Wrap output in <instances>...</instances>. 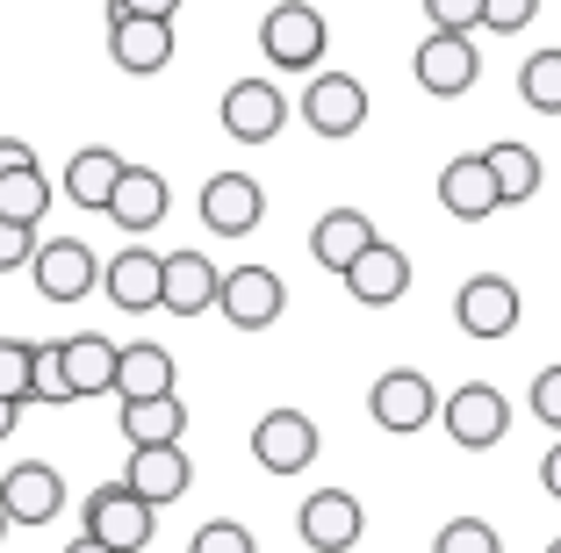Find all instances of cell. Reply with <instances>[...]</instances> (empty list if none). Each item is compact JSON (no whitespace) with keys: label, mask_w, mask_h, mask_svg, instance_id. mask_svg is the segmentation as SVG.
<instances>
[{"label":"cell","mask_w":561,"mask_h":553,"mask_svg":"<svg viewBox=\"0 0 561 553\" xmlns=\"http://www.w3.org/2000/svg\"><path fill=\"white\" fill-rule=\"evenodd\" d=\"M260 50L274 72H317V58L331 50V30L310 0H274L260 15Z\"/></svg>","instance_id":"1"},{"label":"cell","mask_w":561,"mask_h":553,"mask_svg":"<svg viewBox=\"0 0 561 553\" xmlns=\"http://www.w3.org/2000/svg\"><path fill=\"white\" fill-rule=\"evenodd\" d=\"M159 518H151L145 496H130V482H101L87 496V539H101L108 553H145Z\"/></svg>","instance_id":"2"},{"label":"cell","mask_w":561,"mask_h":553,"mask_svg":"<svg viewBox=\"0 0 561 553\" xmlns=\"http://www.w3.org/2000/svg\"><path fill=\"white\" fill-rule=\"evenodd\" d=\"M439 417H446V439L468 446V453H490V446L512 431V403H504V389H490V381H468V389L439 395Z\"/></svg>","instance_id":"3"},{"label":"cell","mask_w":561,"mask_h":553,"mask_svg":"<svg viewBox=\"0 0 561 553\" xmlns=\"http://www.w3.org/2000/svg\"><path fill=\"white\" fill-rule=\"evenodd\" d=\"M30 280H36V295H44V302H80V295L101 288V260L87 252L80 238H36Z\"/></svg>","instance_id":"4"},{"label":"cell","mask_w":561,"mask_h":553,"mask_svg":"<svg viewBox=\"0 0 561 553\" xmlns=\"http://www.w3.org/2000/svg\"><path fill=\"white\" fill-rule=\"evenodd\" d=\"M432 410H439V395H432V381L417 375V367H389V375H375V389H367V417H375L381 431H397V439L425 431Z\"/></svg>","instance_id":"5"},{"label":"cell","mask_w":561,"mask_h":553,"mask_svg":"<svg viewBox=\"0 0 561 553\" xmlns=\"http://www.w3.org/2000/svg\"><path fill=\"white\" fill-rule=\"evenodd\" d=\"M296 532H302V546H310V553H353V546H360V532H367L360 496H353V488H317V496H302Z\"/></svg>","instance_id":"6"},{"label":"cell","mask_w":561,"mask_h":553,"mask_svg":"<svg viewBox=\"0 0 561 553\" xmlns=\"http://www.w3.org/2000/svg\"><path fill=\"white\" fill-rule=\"evenodd\" d=\"M195 209H202V230H216V238H252L266 216V195L252 173H209Z\"/></svg>","instance_id":"7"},{"label":"cell","mask_w":561,"mask_h":553,"mask_svg":"<svg viewBox=\"0 0 561 553\" xmlns=\"http://www.w3.org/2000/svg\"><path fill=\"white\" fill-rule=\"evenodd\" d=\"M216 310L231 316L238 331H266L288 310V288H280L274 266H231V274L216 280Z\"/></svg>","instance_id":"8"},{"label":"cell","mask_w":561,"mask_h":553,"mask_svg":"<svg viewBox=\"0 0 561 553\" xmlns=\"http://www.w3.org/2000/svg\"><path fill=\"white\" fill-rule=\"evenodd\" d=\"M317 446H324V439H317V424L302 417V410H288V403L266 410V417L252 424V460H260L266 474H302L317 460Z\"/></svg>","instance_id":"9"},{"label":"cell","mask_w":561,"mask_h":553,"mask_svg":"<svg viewBox=\"0 0 561 553\" xmlns=\"http://www.w3.org/2000/svg\"><path fill=\"white\" fill-rule=\"evenodd\" d=\"M0 510H8V525H50L66 510V474L50 460H15L0 474Z\"/></svg>","instance_id":"10"},{"label":"cell","mask_w":561,"mask_h":553,"mask_svg":"<svg viewBox=\"0 0 561 553\" xmlns=\"http://www.w3.org/2000/svg\"><path fill=\"white\" fill-rule=\"evenodd\" d=\"M476 80H482L476 36H446V30H432L425 44H417V87H425L432 101H461Z\"/></svg>","instance_id":"11"},{"label":"cell","mask_w":561,"mask_h":553,"mask_svg":"<svg viewBox=\"0 0 561 553\" xmlns=\"http://www.w3.org/2000/svg\"><path fill=\"white\" fill-rule=\"evenodd\" d=\"M454 316H461V331L476 345H496V338H512V331H518L526 310H518V288L504 274H476L461 288V302H454Z\"/></svg>","instance_id":"12"},{"label":"cell","mask_w":561,"mask_h":553,"mask_svg":"<svg viewBox=\"0 0 561 553\" xmlns=\"http://www.w3.org/2000/svg\"><path fill=\"white\" fill-rule=\"evenodd\" d=\"M302 123H310L317 137H353L367 123V87L353 80V72H317V80L302 87Z\"/></svg>","instance_id":"13"},{"label":"cell","mask_w":561,"mask_h":553,"mask_svg":"<svg viewBox=\"0 0 561 553\" xmlns=\"http://www.w3.org/2000/svg\"><path fill=\"white\" fill-rule=\"evenodd\" d=\"M165 209H173V187H165V173H151V165H123L116 173V195H108V223L116 230H159L165 223Z\"/></svg>","instance_id":"14"},{"label":"cell","mask_w":561,"mask_h":553,"mask_svg":"<svg viewBox=\"0 0 561 553\" xmlns=\"http://www.w3.org/2000/svg\"><path fill=\"white\" fill-rule=\"evenodd\" d=\"M123 482H130V496H145L151 510L181 504L187 482H195V460L181 453V446H130V468H123Z\"/></svg>","instance_id":"15"},{"label":"cell","mask_w":561,"mask_h":553,"mask_svg":"<svg viewBox=\"0 0 561 553\" xmlns=\"http://www.w3.org/2000/svg\"><path fill=\"white\" fill-rule=\"evenodd\" d=\"M108 58L137 80L173 66V22H151V15H108Z\"/></svg>","instance_id":"16"},{"label":"cell","mask_w":561,"mask_h":553,"mask_svg":"<svg viewBox=\"0 0 561 553\" xmlns=\"http://www.w3.org/2000/svg\"><path fill=\"white\" fill-rule=\"evenodd\" d=\"M216 115H224V130H231L238 145H266V137H280V123H288V101H280L274 80H238Z\"/></svg>","instance_id":"17"},{"label":"cell","mask_w":561,"mask_h":553,"mask_svg":"<svg viewBox=\"0 0 561 553\" xmlns=\"http://www.w3.org/2000/svg\"><path fill=\"white\" fill-rule=\"evenodd\" d=\"M339 280L353 288V302H367V310H389V302H403V288H411V260H403L389 238H375Z\"/></svg>","instance_id":"18"},{"label":"cell","mask_w":561,"mask_h":553,"mask_svg":"<svg viewBox=\"0 0 561 553\" xmlns=\"http://www.w3.org/2000/svg\"><path fill=\"white\" fill-rule=\"evenodd\" d=\"M216 266L202 260V252H165L159 260V310H173V316H202V310H216Z\"/></svg>","instance_id":"19"},{"label":"cell","mask_w":561,"mask_h":553,"mask_svg":"<svg viewBox=\"0 0 561 553\" xmlns=\"http://www.w3.org/2000/svg\"><path fill=\"white\" fill-rule=\"evenodd\" d=\"M101 295L130 316L159 310V252H151V244H123L116 260L101 266Z\"/></svg>","instance_id":"20"},{"label":"cell","mask_w":561,"mask_h":553,"mask_svg":"<svg viewBox=\"0 0 561 553\" xmlns=\"http://www.w3.org/2000/svg\"><path fill=\"white\" fill-rule=\"evenodd\" d=\"M58 375H66L72 403H80V395H108L116 389V338H101V331L58 338Z\"/></svg>","instance_id":"21"},{"label":"cell","mask_w":561,"mask_h":553,"mask_svg":"<svg viewBox=\"0 0 561 553\" xmlns=\"http://www.w3.org/2000/svg\"><path fill=\"white\" fill-rule=\"evenodd\" d=\"M439 209L454 216V223H490L496 216V180H490V165H482V151H461V159L439 173Z\"/></svg>","instance_id":"22"},{"label":"cell","mask_w":561,"mask_h":553,"mask_svg":"<svg viewBox=\"0 0 561 553\" xmlns=\"http://www.w3.org/2000/svg\"><path fill=\"white\" fill-rule=\"evenodd\" d=\"M116 403H145V395H173V353L151 338L137 345H116Z\"/></svg>","instance_id":"23"},{"label":"cell","mask_w":561,"mask_h":553,"mask_svg":"<svg viewBox=\"0 0 561 553\" xmlns=\"http://www.w3.org/2000/svg\"><path fill=\"white\" fill-rule=\"evenodd\" d=\"M367 244H375V223H367L360 209H324V216H317V230H310V260L324 266V274H346Z\"/></svg>","instance_id":"24"},{"label":"cell","mask_w":561,"mask_h":553,"mask_svg":"<svg viewBox=\"0 0 561 553\" xmlns=\"http://www.w3.org/2000/svg\"><path fill=\"white\" fill-rule=\"evenodd\" d=\"M482 165H490V180H496V209H518V201L540 195V151L518 145V137L490 145V151H482Z\"/></svg>","instance_id":"25"},{"label":"cell","mask_w":561,"mask_h":553,"mask_svg":"<svg viewBox=\"0 0 561 553\" xmlns=\"http://www.w3.org/2000/svg\"><path fill=\"white\" fill-rule=\"evenodd\" d=\"M116 173H123V159L108 145L72 151V165H66V201H72V209H87V216H101V209H108V195H116Z\"/></svg>","instance_id":"26"},{"label":"cell","mask_w":561,"mask_h":553,"mask_svg":"<svg viewBox=\"0 0 561 553\" xmlns=\"http://www.w3.org/2000/svg\"><path fill=\"white\" fill-rule=\"evenodd\" d=\"M181 431H187V403H181V395L123 403V439H130V446H181Z\"/></svg>","instance_id":"27"},{"label":"cell","mask_w":561,"mask_h":553,"mask_svg":"<svg viewBox=\"0 0 561 553\" xmlns=\"http://www.w3.org/2000/svg\"><path fill=\"white\" fill-rule=\"evenodd\" d=\"M44 209H50V180H44V165L0 173V216H8V223H44Z\"/></svg>","instance_id":"28"},{"label":"cell","mask_w":561,"mask_h":553,"mask_svg":"<svg viewBox=\"0 0 561 553\" xmlns=\"http://www.w3.org/2000/svg\"><path fill=\"white\" fill-rule=\"evenodd\" d=\"M518 101L533 115H561V50H533L518 66Z\"/></svg>","instance_id":"29"},{"label":"cell","mask_w":561,"mask_h":553,"mask_svg":"<svg viewBox=\"0 0 561 553\" xmlns=\"http://www.w3.org/2000/svg\"><path fill=\"white\" fill-rule=\"evenodd\" d=\"M432 553H504V539H496L490 518H446L439 539H432Z\"/></svg>","instance_id":"30"},{"label":"cell","mask_w":561,"mask_h":553,"mask_svg":"<svg viewBox=\"0 0 561 553\" xmlns=\"http://www.w3.org/2000/svg\"><path fill=\"white\" fill-rule=\"evenodd\" d=\"M30 367H36V345L30 338H0V403H30Z\"/></svg>","instance_id":"31"},{"label":"cell","mask_w":561,"mask_h":553,"mask_svg":"<svg viewBox=\"0 0 561 553\" xmlns=\"http://www.w3.org/2000/svg\"><path fill=\"white\" fill-rule=\"evenodd\" d=\"M187 553H260V539H252L238 518H209V525L195 532V546H187Z\"/></svg>","instance_id":"32"},{"label":"cell","mask_w":561,"mask_h":553,"mask_svg":"<svg viewBox=\"0 0 561 553\" xmlns=\"http://www.w3.org/2000/svg\"><path fill=\"white\" fill-rule=\"evenodd\" d=\"M30 403H72L66 375H58V345H36V367H30Z\"/></svg>","instance_id":"33"},{"label":"cell","mask_w":561,"mask_h":553,"mask_svg":"<svg viewBox=\"0 0 561 553\" xmlns=\"http://www.w3.org/2000/svg\"><path fill=\"white\" fill-rule=\"evenodd\" d=\"M425 15H432V30H446V36H476L482 0H425Z\"/></svg>","instance_id":"34"},{"label":"cell","mask_w":561,"mask_h":553,"mask_svg":"<svg viewBox=\"0 0 561 553\" xmlns=\"http://www.w3.org/2000/svg\"><path fill=\"white\" fill-rule=\"evenodd\" d=\"M533 15H540V0H482V30L490 36H518Z\"/></svg>","instance_id":"35"},{"label":"cell","mask_w":561,"mask_h":553,"mask_svg":"<svg viewBox=\"0 0 561 553\" xmlns=\"http://www.w3.org/2000/svg\"><path fill=\"white\" fill-rule=\"evenodd\" d=\"M30 252H36V223H8V216H0V274L30 266Z\"/></svg>","instance_id":"36"},{"label":"cell","mask_w":561,"mask_h":553,"mask_svg":"<svg viewBox=\"0 0 561 553\" xmlns=\"http://www.w3.org/2000/svg\"><path fill=\"white\" fill-rule=\"evenodd\" d=\"M533 417L561 431V367H540V375H533Z\"/></svg>","instance_id":"37"},{"label":"cell","mask_w":561,"mask_h":553,"mask_svg":"<svg viewBox=\"0 0 561 553\" xmlns=\"http://www.w3.org/2000/svg\"><path fill=\"white\" fill-rule=\"evenodd\" d=\"M181 0H108V15H151V22H173Z\"/></svg>","instance_id":"38"},{"label":"cell","mask_w":561,"mask_h":553,"mask_svg":"<svg viewBox=\"0 0 561 553\" xmlns=\"http://www.w3.org/2000/svg\"><path fill=\"white\" fill-rule=\"evenodd\" d=\"M22 165H36V151L22 137H0V173H22Z\"/></svg>","instance_id":"39"},{"label":"cell","mask_w":561,"mask_h":553,"mask_svg":"<svg viewBox=\"0 0 561 553\" xmlns=\"http://www.w3.org/2000/svg\"><path fill=\"white\" fill-rule=\"evenodd\" d=\"M540 488L561 504V446H547V460H540Z\"/></svg>","instance_id":"40"},{"label":"cell","mask_w":561,"mask_h":553,"mask_svg":"<svg viewBox=\"0 0 561 553\" xmlns=\"http://www.w3.org/2000/svg\"><path fill=\"white\" fill-rule=\"evenodd\" d=\"M15 417H22L15 403H0V439H15Z\"/></svg>","instance_id":"41"},{"label":"cell","mask_w":561,"mask_h":553,"mask_svg":"<svg viewBox=\"0 0 561 553\" xmlns=\"http://www.w3.org/2000/svg\"><path fill=\"white\" fill-rule=\"evenodd\" d=\"M66 553H108V546H101V539H87V532H80V539H72Z\"/></svg>","instance_id":"42"},{"label":"cell","mask_w":561,"mask_h":553,"mask_svg":"<svg viewBox=\"0 0 561 553\" xmlns=\"http://www.w3.org/2000/svg\"><path fill=\"white\" fill-rule=\"evenodd\" d=\"M0 539H8V510H0Z\"/></svg>","instance_id":"43"},{"label":"cell","mask_w":561,"mask_h":553,"mask_svg":"<svg viewBox=\"0 0 561 553\" xmlns=\"http://www.w3.org/2000/svg\"><path fill=\"white\" fill-rule=\"evenodd\" d=\"M547 553H561V539H554V546H547Z\"/></svg>","instance_id":"44"}]
</instances>
